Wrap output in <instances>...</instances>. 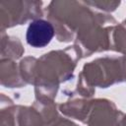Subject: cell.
Masks as SVG:
<instances>
[{
	"instance_id": "6da1fadb",
	"label": "cell",
	"mask_w": 126,
	"mask_h": 126,
	"mask_svg": "<svg viewBox=\"0 0 126 126\" xmlns=\"http://www.w3.org/2000/svg\"><path fill=\"white\" fill-rule=\"evenodd\" d=\"M46 14L58 40L70 41L96 18L97 12L85 1H52L46 8Z\"/></svg>"
},
{
	"instance_id": "7a4b0ae2",
	"label": "cell",
	"mask_w": 126,
	"mask_h": 126,
	"mask_svg": "<svg viewBox=\"0 0 126 126\" xmlns=\"http://www.w3.org/2000/svg\"><path fill=\"white\" fill-rule=\"evenodd\" d=\"M41 1H2L0 2L1 27L11 28L23 25L29 20L40 19Z\"/></svg>"
},
{
	"instance_id": "3957f363",
	"label": "cell",
	"mask_w": 126,
	"mask_h": 126,
	"mask_svg": "<svg viewBox=\"0 0 126 126\" xmlns=\"http://www.w3.org/2000/svg\"><path fill=\"white\" fill-rule=\"evenodd\" d=\"M123 113L118 111L115 104L107 99L92 100L90 113L86 123L89 126H120Z\"/></svg>"
},
{
	"instance_id": "277c9868",
	"label": "cell",
	"mask_w": 126,
	"mask_h": 126,
	"mask_svg": "<svg viewBox=\"0 0 126 126\" xmlns=\"http://www.w3.org/2000/svg\"><path fill=\"white\" fill-rule=\"evenodd\" d=\"M55 35V29L48 20L36 19L31 22L27 29L26 40L35 48L46 46Z\"/></svg>"
},
{
	"instance_id": "5b68a950",
	"label": "cell",
	"mask_w": 126,
	"mask_h": 126,
	"mask_svg": "<svg viewBox=\"0 0 126 126\" xmlns=\"http://www.w3.org/2000/svg\"><path fill=\"white\" fill-rule=\"evenodd\" d=\"M1 84L8 88H20L27 84L20 70H17L16 63L11 59L1 60Z\"/></svg>"
},
{
	"instance_id": "8992f818",
	"label": "cell",
	"mask_w": 126,
	"mask_h": 126,
	"mask_svg": "<svg viewBox=\"0 0 126 126\" xmlns=\"http://www.w3.org/2000/svg\"><path fill=\"white\" fill-rule=\"evenodd\" d=\"M91 105L92 100L89 101L85 99H75L66 103L59 104V110L66 116L78 119L86 123L88 115L90 113Z\"/></svg>"
},
{
	"instance_id": "52a82bcc",
	"label": "cell",
	"mask_w": 126,
	"mask_h": 126,
	"mask_svg": "<svg viewBox=\"0 0 126 126\" xmlns=\"http://www.w3.org/2000/svg\"><path fill=\"white\" fill-rule=\"evenodd\" d=\"M24 51L25 49L17 37L7 36L6 40L2 37V58L7 54L8 59H18L22 56Z\"/></svg>"
},
{
	"instance_id": "ba28073f",
	"label": "cell",
	"mask_w": 126,
	"mask_h": 126,
	"mask_svg": "<svg viewBox=\"0 0 126 126\" xmlns=\"http://www.w3.org/2000/svg\"><path fill=\"white\" fill-rule=\"evenodd\" d=\"M85 3L91 8H95L105 12H112L120 5V1H85Z\"/></svg>"
},
{
	"instance_id": "9c48e42d",
	"label": "cell",
	"mask_w": 126,
	"mask_h": 126,
	"mask_svg": "<svg viewBox=\"0 0 126 126\" xmlns=\"http://www.w3.org/2000/svg\"><path fill=\"white\" fill-rule=\"evenodd\" d=\"M48 126H78L76 124H74L73 122L69 121L66 118H61V117H57L52 123H50Z\"/></svg>"
},
{
	"instance_id": "30bf717a",
	"label": "cell",
	"mask_w": 126,
	"mask_h": 126,
	"mask_svg": "<svg viewBox=\"0 0 126 126\" xmlns=\"http://www.w3.org/2000/svg\"><path fill=\"white\" fill-rule=\"evenodd\" d=\"M120 126H126V115H123V117L120 121Z\"/></svg>"
},
{
	"instance_id": "8fae6325",
	"label": "cell",
	"mask_w": 126,
	"mask_h": 126,
	"mask_svg": "<svg viewBox=\"0 0 126 126\" xmlns=\"http://www.w3.org/2000/svg\"><path fill=\"white\" fill-rule=\"evenodd\" d=\"M123 24H124V25H125V26H126V20H125V21H124V22H123Z\"/></svg>"
}]
</instances>
